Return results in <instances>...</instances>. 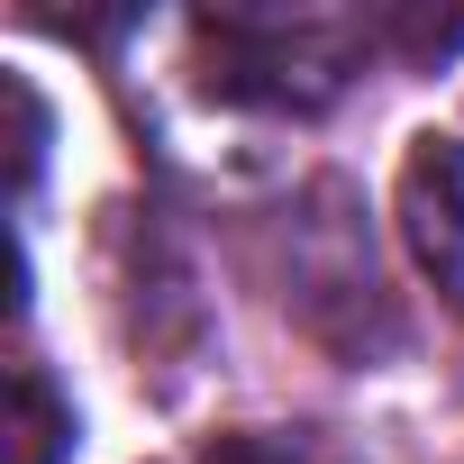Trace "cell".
Segmentation results:
<instances>
[{
	"mask_svg": "<svg viewBox=\"0 0 464 464\" xmlns=\"http://www.w3.org/2000/svg\"><path fill=\"white\" fill-rule=\"evenodd\" d=\"M64 437H73V419L55 410L46 373H37V364H19V464H55V455H64Z\"/></svg>",
	"mask_w": 464,
	"mask_h": 464,
	"instance_id": "cell-2",
	"label": "cell"
},
{
	"mask_svg": "<svg viewBox=\"0 0 464 464\" xmlns=\"http://www.w3.org/2000/svg\"><path fill=\"white\" fill-rule=\"evenodd\" d=\"M401 237L437 301L464 319V137H419L401 164Z\"/></svg>",
	"mask_w": 464,
	"mask_h": 464,
	"instance_id": "cell-1",
	"label": "cell"
}]
</instances>
